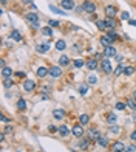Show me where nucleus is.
I'll return each instance as SVG.
<instances>
[{
	"instance_id": "nucleus-1",
	"label": "nucleus",
	"mask_w": 136,
	"mask_h": 152,
	"mask_svg": "<svg viewBox=\"0 0 136 152\" xmlns=\"http://www.w3.org/2000/svg\"><path fill=\"white\" fill-rule=\"evenodd\" d=\"M85 137H87V138H90L93 143H98V141H99V138L102 137V134H101V130H99L96 126H91V127H88V130L85 132Z\"/></svg>"
},
{
	"instance_id": "nucleus-2",
	"label": "nucleus",
	"mask_w": 136,
	"mask_h": 152,
	"mask_svg": "<svg viewBox=\"0 0 136 152\" xmlns=\"http://www.w3.org/2000/svg\"><path fill=\"white\" fill-rule=\"evenodd\" d=\"M101 70L104 72L105 75H111L113 73V64H111V59L104 58L101 61Z\"/></svg>"
},
{
	"instance_id": "nucleus-3",
	"label": "nucleus",
	"mask_w": 136,
	"mask_h": 152,
	"mask_svg": "<svg viewBox=\"0 0 136 152\" xmlns=\"http://www.w3.org/2000/svg\"><path fill=\"white\" fill-rule=\"evenodd\" d=\"M71 134H73L74 138H82L85 135V129L80 123H76V124H73V127H71Z\"/></svg>"
},
{
	"instance_id": "nucleus-4",
	"label": "nucleus",
	"mask_w": 136,
	"mask_h": 152,
	"mask_svg": "<svg viewBox=\"0 0 136 152\" xmlns=\"http://www.w3.org/2000/svg\"><path fill=\"white\" fill-rule=\"evenodd\" d=\"M48 70H50V76L54 78V79H59V78H62V76H64V70H62V67H60V65H50Z\"/></svg>"
},
{
	"instance_id": "nucleus-5",
	"label": "nucleus",
	"mask_w": 136,
	"mask_h": 152,
	"mask_svg": "<svg viewBox=\"0 0 136 152\" xmlns=\"http://www.w3.org/2000/svg\"><path fill=\"white\" fill-rule=\"evenodd\" d=\"M22 88H23L26 93H31V92H34L37 88V82L34 81V79H25L23 84H22Z\"/></svg>"
},
{
	"instance_id": "nucleus-6",
	"label": "nucleus",
	"mask_w": 136,
	"mask_h": 152,
	"mask_svg": "<svg viewBox=\"0 0 136 152\" xmlns=\"http://www.w3.org/2000/svg\"><path fill=\"white\" fill-rule=\"evenodd\" d=\"M125 149H127L125 143L121 141V140H114V141L110 144V151H111V152H125Z\"/></svg>"
},
{
	"instance_id": "nucleus-7",
	"label": "nucleus",
	"mask_w": 136,
	"mask_h": 152,
	"mask_svg": "<svg viewBox=\"0 0 136 152\" xmlns=\"http://www.w3.org/2000/svg\"><path fill=\"white\" fill-rule=\"evenodd\" d=\"M82 6H84V11L87 12V14H94L96 10H98V6L93 0H85V2H82Z\"/></svg>"
},
{
	"instance_id": "nucleus-8",
	"label": "nucleus",
	"mask_w": 136,
	"mask_h": 152,
	"mask_svg": "<svg viewBox=\"0 0 136 152\" xmlns=\"http://www.w3.org/2000/svg\"><path fill=\"white\" fill-rule=\"evenodd\" d=\"M85 67L88 68V70H98V67H101V61L98 59H94V58H88L85 61Z\"/></svg>"
},
{
	"instance_id": "nucleus-9",
	"label": "nucleus",
	"mask_w": 136,
	"mask_h": 152,
	"mask_svg": "<svg viewBox=\"0 0 136 152\" xmlns=\"http://www.w3.org/2000/svg\"><path fill=\"white\" fill-rule=\"evenodd\" d=\"M50 42H51V39H48L45 44H37V45H36V51H37L39 54L48 53V51H50Z\"/></svg>"
},
{
	"instance_id": "nucleus-10",
	"label": "nucleus",
	"mask_w": 136,
	"mask_h": 152,
	"mask_svg": "<svg viewBox=\"0 0 136 152\" xmlns=\"http://www.w3.org/2000/svg\"><path fill=\"white\" fill-rule=\"evenodd\" d=\"M116 54H118V50H116V47H114V45H110V47L104 48V56L105 58L113 59V58H116Z\"/></svg>"
},
{
	"instance_id": "nucleus-11",
	"label": "nucleus",
	"mask_w": 136,
	"mask_h": 152,
	"mask_svg": "<svg viewBox=\"0 0 136 152\" xmlns=\"http://www.w3.org/2000/svg\"><path fill=\"white\" fill-rule=\"evenodd\" d=\"M104 12L107 14V17H116V14H118V6H114V5H105Z\"/></svg>"
},
{
	"instance_id": "nucleus-12",
	"label": "nucleus",
	"mask_w": 136,
	"mask_h": 152,
	"mask_svg": "<svg viewBox=\"0 0 136 152\" xmlns=\"http://www.w3.org/2000/svg\"><path fill=\"white\" fill-rule=\"evenodd\" d=\"M60 6H62L64 11H73L76 8V3L73 0H60Z\"/></svg>"
},
{
	"instance_id": "nucleus-13",
	"label": "nucleus",
	"mask_w": 136,
	"mask_h": 152,
	"mask_svg": "<svg viewBox=\"0 0 136 152\" xmlns=\"http://www.w3.org/2000/svg\"><path fill=\"white\" fill-rule=\"evenodd\" d=\"M79 140H80V141H79L80 151H88V149L91 148V143H93V141L90 140V138H87V137L84 138V137H82V138H79Z\"/></svg>"
},
{
	"instance_id": "nucleus-14",
	"label": "nucleus",
	"mask_w": 136,
	"mask_h": 152,
	"mask_svg": "<svg viewBox=\"0 0 136 152\" xmlns=\"http://www.w3.org/2000/svg\"><path fill=\"white\" fill-rule=\"evenodd\" d=\"M36 76L39 79H45L46 76H50V70H48V67H37V70H36Z\"/></svg>"
},
{
	"instance_id": "nucleus-15",
	"label": "nucleus",
	"mask_w": 136,
	"mask_h": 152,
	"mask_svg": "<svg viewBox=\"0 0 136 152\" xmlns=\"http://www.w3.org/2000/svg\"><path fill=\"white\" fill-rule=\"evenodd\" d=\"M105 20V25H107V30H116L118 28V20L116 17H107Z\"/></svg>"
},
{
	"instance_id": "nucleus-16",
	"label": "nucleus",
	"mask_w": 136,
	"mask_h": 152,
	"mask_svg": "<svg viewBox=\"0 0 136 152\" xmlns=\"http://www.w3.org/2000/svg\"><path fill=\"white\" fill-rule=\"evenodd\" d=\"M25 20L28 23H36V22H39V14H37V12L30 11V12H26V14H25Z\"/></svg>"
},
{
	"instance_id": "nucleus-17",
	"label": "nucleus",
	"mask_w": 136,
	"mask_h": 152,
	"mask_svg": "<svg viewBox=\"0 0 136 152\" xmlns=\"http://www.w3.org/2000/svg\"><path fill=\"white\" fill-rule=\"evenodd\" d=\"M9 39H12L14 42H22L23 40V36H22V33H20L19 30H11V33H9Z\"/></svg>"
},
{
	"instance_id": "nucleus-18",
	"label": "nucleus",
	"mask_w": 136,
	"mask_h": 152,
	"mask_svg": "<svg viewBox=\"0 0 136 152\" xmlns=\"http://www.w3.org/2000/svg\"><path fill=\"white\" fill-rule=\"evenodd\" d=\"M65 116H67V112H65L64 109H54V110H53V118H54V120L59 121V120H64Z\"/></svg>"
},
{
	"instance_id": "nucleus-19",
	"label": "nucleus",
	"mask_w": 136,
	"mask_h": 152,
	"mask_svg": "<svg viewBox=\"0 0 136 152\" xmlns=\"http://www.w3.org/2000/svg\"><path fill=\"white\" fill-rule=\"evenodd\" d=\"M16 72L12 70L11 67H3L2 72H0V75H2V79H6V78H12V75H14Z\"/></svg>"
},
{
	"instance_id": "nucleus-20",
	"label": "nucleus",
	"mask_w": 136,
	"mask_h": 152,
	"mask_svg": "<svg viewBox=\"0 0 136 152\" xmlns=\"http://www.w3.org/2000/svg\"><path fill=\"white\" fill-rule=\"evenodd\" d=\"M88 90H90V84H88V82H80V84L77 86V92L82 96H85L88 93Z\"/></svg>"
},
{
	"instance_id": "nucleus-21",
	"label": "nucleus",
	"mask_w": 136,
	"mask_h": 152,
	"mask_svg": "<svg viewBox=\"0 0 136 152\" xmlns=\"http://www.w3.org/2000/svg\"><path fill=\"white\" fill-rule=\"evenodd\" d=\"M70 134H71V129H68L67 124H60V126H59V135L62 138H67Z\"/></svg>"
},
{
	"instance_id": "nucleus-22",
	"label": "nucleus",
	"mask_w": 136,
	"mask_h": 152,
	"mask_svg": "<svg viewBox=\"0 0 136 152\" xmlns=\"http://www.w3.org/2000/svg\"><path fill=\"white\" fill-rule=\"evenodd\" d=\"M99 42H101V45L104 47V48H107V47H110V45H113V42L110 40V37L107 36V34H102V36L99 37Z\"/></svg>"
},
{
	"instance_id": "nucleus-23",
	"label": "nucleus",
	"mask_w": 136,
	"mask_h": 152,
	"mask_svg": "<svg viewBox=\"0 0 136 152\" xmlns=\"http://www.w3.org/2000/svg\"><path fill=\"white\" fill-rule=\"evenodd\" d=\"M16 106H17V110H20V112H25L26 107H28V104H26V99H25V98H19L17 102H16Z\"/></svg>"
},
{
	"instance_id": "nucleus-24",
	"label": "nucleus",
	"mask_w": 136,
	"mask_h": 152,
	"mask_svg": "<svg viewBox=\"0 0 136 152\" xmlns=\"http://www.w3.org/2000/svg\"><path fill=\"white\" fill-rule=\"evenodd\" d=\"M70 64H71L70 58H68L67 54H60V58H59V65H60V67L64 68V67H68Z\"/></svg>"
},
{
	"instance_id": "nucleus-25",
	"label": "nucleus",
	"mask_w": 136,
	"mask_h": 152,
	"mask_svg": "<svg viewBox=\"0 0 136 152\" xmlns=\"http://www.w3.org/2000/svg\"><path fill=\"white\" fill-rule=\"evenodd\" d=\"M105 34H107L108 37H110V40H111L113 44L116 42V40H119V34L116 33V30H107V31H105Z\"/></svg>"
},
{
	"instance_id": "nucleus-26",
	"label": "nucleus",
	"mask_w": 136,
	"mask_h": 152,
	"mask_svg": "<svg viewBox=\"0 0 136 152\" xmlns=\"http://www.w3.org/2000/svg\"><path fill=\"white\" fill-rule=\"evenodd\" d=\"M98 144H99L101 148H107V146H110V138H108L107 135H102V137L99 138Z\"/></svg>"
},
{
	"instance_id": "nucleus-27",
	"label": "nucleus",
	"mask_w": 136,
	"mask_h": 152,
	"mask_svg": "<svg viewBox=\"0 0 136 152\" xmlns=\"http://www.w3.org/2000/svg\"><path fill=\"white\" fill-rule=\"evenodd\" d=\"M79 123L82 124V126H88V123H90V115H88V113H80Z\"/></svg>"
},
{
	"instance_id": "nucleus-28",
	"label": "nucleus",
	"mask_w": 136,
	"mask_h": 152,
	"mask_svg": "<svg viewBox=\"0 0 136 152\" xmlns=\"http://www.w3.org/2000/svg\"><path fill=\"white\" fill-rule=\"evenodd\" d=\"M94 26L99 30V31H107V25H105V20H96L94 22Z\"/></svg>"
},
{
	"instance_id": "nucleus-29",
	"label": "nucleus",
	"mask_w": 136,
	"mask_h": 152,
	"mask_svg": "<svg viewBox=\"0 0 136 152\" xmlns=\"http://www.w3.org/2000/svg\"><path fill=\"white\" fill-rule=\"evenodd\" d=\"M65 48H67V44H65V40H64V39L56 40V50H57V51H64Z\"/></svg>"
},
{
	"instance_id": "nucleus-30",
	"label": "nucleus",
	"mask_w": 136,
	"mask_h": 152,
	"mask_svg": "<svg viewBox=\"0 0 136 152\" xmlns=\"http://www.w3.org/2000/svg\"><path fill=\"white\" fill-rule=\"evenodd\" d=\"M107 121H108V124H116V121H118V115L116 113H113V112H110L107 115Z\"/></svg>"
},
{
	"instance_id": "nucleus-31",
	"label": "nucleus",
	"mask_w": 136,
	"mask_h": 152,
	"mask_svg": "<svg viewBox=\"0 0 136 152\" xmlns=\"http://www.w3.org/2000/svg\"><path fill=\"white\" fill-rule=\"evenodd\" d=\"M124 76H133L135 75V67L133 65H127L124 67V73H122Z\"/></svg>"
},
{
	"instance_id": "nucleus-32",
	"label": "nucleus",
	"mask_w": 136,
	"mask_h": 152,
	"mask_svg": "<svg viewBox=\"0 0 136 152\" xmlns=\"http://www.w3.org/2000/svg\"><path fill=\"white\" fill-rule=\"evenodd\" d=\"M98 81H99V79H98L96 75H88V78H87V82H88L90 86H96Z\"/></svg>"
},
{
	"instance_id": "nucleus-33",
	"label": "nucleus",
	"mask_w": 136,
	"mask_h": 152,
	"mask_svg": "<svg viewBox=\"0 0 136 152\" xmlns=\"http://www.w3.org/2000/svg\"><path fill=\"white\" fill-rule=\"evenodd\" d=\"M125 102H127V106L130 107L133 112H136V99L133 98V96H132V98H128V99H125Z\"/></svg>"
},
{
	"instance_id": "nucleus-34",
	"label": "nucleus",
	"mask_w": 136,
	"mask_h": 152,
	"mask_svg": "<svg viewBox=\"0 0 136 152\" xmlns=\"http://www.w3.org/2000/svg\"><path fill=\"white\" fill-rule=\"evenodd\" d=\"M42 34H43V36H46V37H51L53 36V28H51L50 25L43 26V28H42Z\"/></svg>"
},
{
	"instance_id": "nucleus-35",
	"label": "nucleus",
	"mask_w": 136,
	"mask_h": 152,
	"mask_svg": "<svg viewBox=\"0 0 136 152\" xmlns=\"http://www.w3.org/2000/svg\"><path fill=\"white\" fill-rule=\"evenodd\" d=\"M108 130H110L111 134H114V135L121 134V127L118 126V124H110V126H108Z\"/></svg>"
},
{
	"instance_id": "nucleus-36",
	"label": "nucleus",
	"mask_w": 136,
	"mask_h": 152,
	"mask_svg": "<svg viewBox=\"0 0 136 152\" xmlns=\"http://www.w3.org/2000/svg\"><path fill=\"white\" fill-rule=\"evenodd\" d=\"M50 10H51L53 12H56V14H60V16H67V12H65L64 10H60V8H57V6H54V5H50Z\"/></svg>"
},
{
	"instance_id": "nucleus-37",
	"label": "nucleus",
	"mask_w": 136,
	"mask_h": 152,
	"mask_svg": "<svg viewBox=\"0 0 136 152\" xmlns=\"http://www.w3.org/2000/svg\"><path fill=\"white\" fill-rule=\"evenodd\" d=\"M3 87H5V88L14 87V81H12V78H6V79H3Z\"/></svg>"
},
{
	"instance_id": "nucleus-38",
	"label": "nucleus",
	"mask_w": 136,
	"mask_h": 152,
	"mask_svg": "<svg viewBox=\"0 0 136 152\" xmlns=\"http://www.w3.org/2000/svg\"><path fill=\"white\" fill-rule=\"evenodd\" d=\"M73 65L76 67V68H82V67L85 65V61H82V59H74V61H73Z\"/></svg>"
},
{
	"instance_id": "nucleus-39",
	"label": "nucleus",
	"mask_w": 136,
	"mask_h": 152,
	"mask_svg": "<svg viewBox=\"0 0 136 152\" xmlns=\"http://www.w3.org/2000/svg\"><path fill=\"white\" fill-rule=\"evenodd\" d=\"M48 25L51 26V28H60V22H59V20H54V19L48 20Z\"/></svg>"
},
{
	"instance_id": "nucleus-40",
	"label": "nucleus",
	"mask_w": 136,
	"mask_h": 152,
	"mask_svg": "<svg viewBox=\"0 0 136 152\" xmlns=\"http://www.w3.org/2000/svg\"><path fill=\"white\" fill-rule=\"evenodd\" d=\"M114 107H116V110H125V107H127V102H124V101H118Z\"/></svg>"
},
{
	"instance_id": "nucleus-41",
	"label": "nucleus",
	"mask_w": 136,
	"mask_h": 152,
	"mask_svg": "<svg viewBox=\"0 0 136 152\" xmlns=\"http://www.w3.org/2000/svg\"><path fill=\"white\" fill-rule=\"evenodd\" d=\"M113 73H114V76H121V73H124V65L119 64V65L116 67V70H114Z\"/></svg>"
},
{
	"instance_id": "nucleus-42",
	"label": "nucleus",
	"mask_w": 136,
	"mask_h": 152,
	"mask_svg": "<svg viewBox=\"0 0 136 152\" xmlns=\"http://www.w3.org/2000/svg\"><path fill=\"white\" fill-rule=\"evenodd\" d=\"M14 76H16V78H19V79H22V81L26 79V73H25V72H16Z\"/></svg>"
},
{
	"instance_id": "nucleus-43",
	"label": "nucleus",
	"mask_w": 136,
	"mask_h": 152,
	"mask_svg": "<svg viewBox=\"0 0 136 152\" xmlns=\"http://www.w3.org/2000/svg\"><path fill=\"white\" fill-rule=\"evenodd\" d=\"M40 92H42L43 95H46V93H51V86H42V90H40Z\"/></svg>"
},
{
	"instance_id": "nucleus-44",
	"label": "nucleus",
	"mask_w": 136,
	"mask_h": 152,
	"mask_svg": "<svg viewBox=\"0 0 136 152\" xmlns=\"http://www.w3.org/2000/svg\"><path fill=\"white\" fill-rule=\"evenodd\" d=\"M71 50H73V51H76V53H80V51H82V47L77 45V44H74V45L71 47Z\"/></svg>"
},
{
	"instance_id": "nucleus-45",
	"label": "nucleus",
	"mask_w": 136,
	"mask_h": 152,
	"mask_svg": "<svg viewBox=\"0 0 136 152\" xmlns=\"http://www.w3.org/2000/svg\"><path fill=\"white\" fill-rule=\"evenodd\" d=\"M121 20H130V14H128L127 11H124V12L121 14Z\"/></svg>"
},
{
	"instance_id": "nucleus-46",
	"label": "nucleus",
	"mask_w": 136,
	"mask_h": 152,
	"mask_svg": "<svg viewBox=\"0 0 136 152\" xmlns=\"http://www.w3.org/2000/svg\"><path fill=\"white\" fill-rule=\"evenodd\" d=\"M48 130H50L51 134H54V132H59V127H56L54 124H50V126H48Z\"/></svg>"
},
{
	"instance_id": "nucleus-47",
	"label": "nucleus",
	"mask_w": 136,
	"mask_h": 152,
	"mask_svg": "<svg viewBox=\"0 0 136 152\" xmlns=\"http://www.w3.org/2000/svg\"><path fill=\"white\" fill-rule=\"evenodd\" d=\"M125 152H136V143L135 144H130V146H127Z\"/></svg>"
},
{
	"instance_id": "nucleus-48",
	"label": "nucleus",
	"mask_w": 136,
	"mask_h": 152,
	"mask_svg": "<svg viewBox=\"0 0 136 152\" xmlns=\"http://www.w3.org/2000/svg\"><path fill=\"white\" fill-rule=\"evenodd\" d=\"M93 58H94V59H98V61H102L105 56H104L102 53H94V54H93Z\"/></svg>"
},
{
	"instance_id": "nucleus-49",
	"label": "nucleus",
	"mask_w": 136,
	"mask_h": 152,
	"mask_svg": "<svg viewBox=\"0 0 136 152\" xmlns=\"http://www.w3.org/2000/svg\"><path fill=\"white\" fill-rule=\"evenodd\" d=\"M28 25H30L31 30H39V28H40V23H39V22H36V23H28Z\"/></svg>"
},
{
	"instance_id": "nucleus-50",
	"label": "nucleus",
	"mask_w": 136,
	"mask_h": 152,
	"mask_svg": "<svg viewBox=\"0 0 136 152\" xmlns=\"http://www.w3.org/2000/svg\"><path fill=\"white\" fill-rule=\"evenodd\" d=\"M3 134H5V135H6V134H12V126H11V124L5 127V132H3Z\"/></svg>"
},
{
	"instance_id": "nucleus-51",
	"label": "nucleus",
	"mask_w": 136,
	"mask_h": 152,
	"mask_svg": "<svg viewBox=\"0 0 136 152\" xmlns=\"http://www.w3.org/2000/svg\"><path fill=\"white\" fill-rule=\"evenodd\" d=\"M130 140L136 143V129H135V130H132V134H130Z\"/></svg>"
},
{
	"instance_id": "nucleus-52",
	"label": "nucleus",
	"mask_w": 136,
	"mask_h": 152,
	"mask_svg": "<svg viewBox=\"0 0 136 152\" xmlns=\"http://www.w3.org/2000/svg\"><path fill=\"white\" fill-rule=\"evenodd\" d=\"M74 10H76L77 14H82V12H84V6H82V5H80V6H76Z\"/></svg>"
},
{
	"instance_id": "nucleus-53",
	"label": "nucleus",
	"mask_w": 136,
	"mask_h": 152,
	"mask_svg": "<svg viewBox=\"0 0 136 152\" xmlns=\"http://www.w3.org/2000/svg\"><path fill=\"white\" fill-rule=\"evenodd\" d=\"M0 120H2V123H11V120L8 118V116H5V115L0 116Z\"/></svg>"
},
{
	"instance_id": "nucleus-54",
	"label": "nucleus",
	"mask_w": 136,
	"mask_h": 152,
	"mask_svg": "<svg viewBox=\"0 0 136 152\" xmlns=\"http://www.w3.org/2000/svg\"><path fill=\"white\" fill-rule=\"evenodd\" d=\"M30 10H31L33 12H37V6L34 5V3H31V5H30Z\"/></svg>"
},
{
	"instance_id": "nucleus-55",
	"label": "nucleus",
	"mask_w": 136,
	"mask_h": 152,
	"mask_svg": "<svg viewBox=\"0 0 136 152\" xmlns=\"http://www.w3.org/2000/svg\"><path fill=\"white\" fill-rule=\"evenodd\" d=\"M31 3H33V0H22V5H28L30 6Z\"/></svg>"
},
{
	"instance_id": "nucleus-56",
	"label": "nucleus",
	"mask_w": 136,
	"mask_h": 152,
	"mask_svg": "<svg viewBox=\"0 0 136 152\" xmlns=\"http://www.w3.org/2000/svg\"><path fill=\"white\" fill-rule=\"evenodd\" d=\"M116 61H119V62H121V64H122V61H124V58H122V56H121V54H116Z\"/></svg>"
},
{
	"instance_id": "nucleus-57",
	"label": "nucleus",
	"mask_w": 136,
	"mask_h": 152,
	"mask_svg": "<svg viewBox=\"0 0 136 152\" xmlns=\"http://www.w3.org/2000/svg\"><path fill=\"white\" fill-rule=\"evenodd\" d=\"M128 23H130L132 26H136V20H133V19H130V20H128Z\"/></svg>"
},
{
	"instance_id": "nucleus-58",
	"label": "nucleus",
	"mask_w": 136,
	"mask_h": 152,
	"mask_svg": "<svg viewBox=\"0 0 136 152\" xmlns=\"http://www.w3.org/2000/svg\"><path fill=\"white\" fill-rule=\"evenodd\" d=\"M0 67H2V68H3V67H6V62H5V59L0 61Z\"/></svg>"
},
{
	"instance_id": "nucleus-59",
	"label": "nucleus",
	"mask_w": 136,
	"mask_h": 152,
	"mask_svg": "<svg viewBox=\"0 0 136 152\" xmlns=\"http://www.w3.org/2000/svg\"><path fill=\"white\" fill-rule=\"evenodd\" d=\"M0 3H2V6H5L6 3H8V0H0Z\"/></svg>"
},
{
	"instance_id": "nucleus-60",
	"label": "nucleus",
	"mask_w": 136,
	"mask_h": 152,
	"mask_svg": "<svg viewBox=\"0 0 136 152\" xmlns=\"http://www.w3.org/2000/svg\"><path fill=\"white\" fill-rule=\"evenodd\" d=\"M132 96H133V98L136 99V88H133V92H132Z\"/></svg>"
},
{
	"instance_id": "nucleus-61",
	"label": "nucleus",
	"mask_w": 136,
	"mask_h": 152,
	"mask_svg": "<svg viewBox=\"0 0 136 152\" xmlns=\"http://www.w3.org/2000/svg\"><path fill=\"white\" fill-rule=\"evenodd\" d=\"M133 121H135V124H136V112H133Z\"/></svg>"
}]
</instances>
